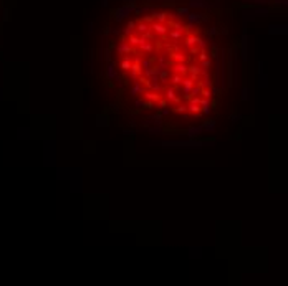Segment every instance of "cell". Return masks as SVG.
Here are the masks:
<instances>
[]
</instances>
